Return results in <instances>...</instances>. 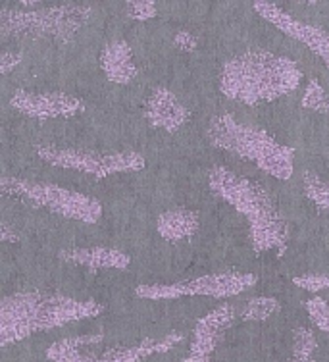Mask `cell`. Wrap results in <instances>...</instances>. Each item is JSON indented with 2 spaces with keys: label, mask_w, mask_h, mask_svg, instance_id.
<instances>
[{
  "label": "cell",
  "mask_w": 329,
  "mask_h": 362,
  "mask_svg": "<svg viewBox=\"0 0 329 362\" xmlns=\"http://www.w3.org/2000/svg\"><path fill=\"white\" fill-rule=\"evenodd\" d=\"M21 62V52H16V50H4L2 56H0V71L2 76H8L10 71L16 70Z\"/></svg>",
  "instance_id": "obj_24"
},
{
  "label": "cell",
  "mask_w": 329,
  "mask_h": 362,
  "mask_svg": "<svg viewBox=\"0 0 329 362\" xmlns=\"http://www.w3.org/2000/svg\"><path fill=\"white\" fill-rule=\"evenodd\" d=\"M316 353V335L309 327H297L293 335V349L287 362H312Z\"/></svg>",
  "instance_id": "obj_19"
},
{
  "label": "cell",
  "mask_w": 329,
  "mask_h": 362,
  "mask_svg": "<svg viewBox=\"0 0 329 362\" xmlns=\"http://www.w3.org/2000/svg\"><path fill=\"white\" fill-rule=\"evenodd\" d=\"M174 45L179 50H185V52H193L198 45V39H196L193 33L189 31H179L177 35L174 37Z\"/></svg>",
  "instance_id": "obj_25"
},
{
  "label": "cell",
  "mask_w": 329,
  "mask_h": 362,
  "mask_svg": "<svg viewBox=\"0 0 329 362\" xmlns=\"http://www.w3.org/2000/svg\"><path fill=\"white\" fill-rule=\"evenodd\" d=\"M10 106L23 116L35 119L73 118L85 112L83 100L68 93H31L23 89L12 93Z\"/></svg>",
  "instance_id": "obj_11"
},
{
  "label": "cell",
  "mask_w": 329,
  "mask_h": 362,
  "mask_svg": "<svg viewBox=\"0 0 329 362\" xmlns=\"http://www.w3.org/2000/svg\"><path fill=\"white\" fill-rule=\"evenodd\" d=\"M302 191L310 202H314L316 206L323 212H329V181L322 180L320 175L312 172L302 174Z\"/></svg>",
  "instance_id": "obj_18"
},
{
  "label": "cell",
  "mask_w": 329,
  "mask_h": 362,
  "mask_svg": "<svg viewBox=\"0 0 329 362\" xmlns=\"http://www.w3.org/2000/svg\"><path fill=\"white\" fill-rule=\"evenodd\" d=\"M208 185L222 201L246 218L254 251L285 249L289 239L287 222L264 185L222 166L212 168Z\"/></svg>",
  "instance_id": "obj_3"
},
{
  "label": "cell",
  "mask_w": 329,
  "mask_h": 362,
  "mask_svg": "<svg viewBox=\"0 0 329 362\" xmlns=\"http://www.w3.org/2000/svg\"><path fill=\"white\" fill-rule=\"evenodd\" d=\"M235 307L222 305L203 318H198L193 329L189 353L183 362H214V353L224 339V334L235 322Z\"/></svg>",
  "instance_id": "obj_12"
},
{
  "label": "cell",
  "mask_w": 329,
  "mask_h": 362,
  "mask_svg": "<svg viewBox=\"0 0 329 362\" xmlns=\"http://www.w3.org/2000/svg\"><path fill=\"white\" fill-rule=\"evenodd\" d=\"M100 68L104 71L106 79L116 85H129L139 76L131 47L126 41L106 42L100 52Z\"/></svg>",
  "instance_id": "obj_15"
},
{
  "label": "cell",
  "mask_w": 329,
  "mask_h": 362,
  "mask_svg": "<svg viewBox=\"0 0 329 362\" xmlns=\"http://www.w3.org/2000/svg\"><path fill=\"white\" fill-rule=\"evenodd\" d=\"M95 335H78L54 341L47 349L50 362H140L148 356L164 355L183 341L179 332H169L160 339L147 337L135 345H114L102 351H92Z\"/></svg>",
  "instance_id": "obj_7"
},
{
  "label": "cell",
  "mask_w": 329,
  "mask_h": 362,
  "mask_svg": "<svg viewBox=\"0 0 329 362\" xmlns=\"http://www.w3.org/2000/svg\"><path fill=\"white\" fill-rule=\"evenodd\" d=\"M201 228V216L195 210L175 209L162 212L156 220V231L162 239L169 243H179L185 239H191Z\"/></svg>",
  "instance_id": "obj_16"
},
{
  "label": "cell",
  "mask_w": 329,
  "mask_h": 362,
  "mask_svg": "<svg viewBox=\"0 0 329 362\" xmlns=\"http://www.w3.org/2000/svg\"><path fill=\"white\" fill-rule=\"evenodd\" d=\"M104 307L91 299H76L62 293L23 291L0 303V345L23 341L29 335L56 329L102 314Z\"/></svg>",
  "instance_id": "obj_1"
},
{
  "label": "cell",
  "mask_w": 329,
  "mask_h": 362,
  "mask_svg": "<svg viewBox=\"0 0 329 362\" xmlns=\"http://www.w3.org/2000/svg\"><path fill=\"white\" fill-rule=\"evenodd\" d=\"M58 257L91 270H126L131 264V257L114 247H73L60 251Z\"/></svg>",
  "instance_id": "obj_14"
},
{
  "label": "cell",
  "mask_w": 329,
  "mask_h": 362,
  "mask_svg": "<svg viewBox=\"0 0 329 362\" xmlns=\"http://www.w3.org/2000/svg\"><path fill=\"white\" fill-rule=\"evenodd\" d=\"M0 189L4 195L20 199L31 206L47 209L52 214L66 218V220L97 223L102 218V204L95 197L85 195L64 185H56V183L4 175L0 180Z\"/></svg>",
  "instance_id": "obj_6"
},
{
  "label": "cell",
  "mask_w": 329,
  "mask_h": 362,
  "mask_svg": "<svg viewBox=\"0 0 329 362\" xmlns=\"http://www.w3.org/2000/svg\"><path fill=\"white\" fill-rule=\"evenodd\" d=\"M306 313L310 320L318 329H322L323 334L329 335V299H323L320 295H314L312 299L306 300Z\"/></svg>",
  "instance_id": "obj_21"
},
{
  "label": "cell",
  "mask_w": 329,
  "mask_h": 362,
  "mask_svg": "<svg viewBox=\"0 0 329 362\" xmlns=\"http://www.w3.org/2000/svg\"><path fill=\"white\" fill-rule=\"evenodd\" d=\"M302 81V71L291 58L270 50L251 49L224 64L220 90L225 98L256 106L293 93Z\"/></svg>",
  "instance_id": "obj_2"
},
{
  "label": "cell",
  "mask_w": 329,
  "mask_h": 362,
  "mask_svg": "<svg viewBox=\"0 0 329 362\" xmlns=\"http://www.w3.org/2000/svg\"><path fill=\"white\" fill-rule=\"evenodd\" d=\"M256 281L258 278L254 274L217 272V274H206V276H198L193 279L174 281V284H143L135 287V295L139 299L148 300H174L183 299V297L227 299L254 287Z\"/></svg>",
  "instance_id": "obj_9"
},
{
  "label": "cell",
  "mask_w": 329,
  "mask_h": 362,
  "mask_svg": "<svg viewBox=\"0 0 329 362\" xmlns=\"http://www.w3.org/2000/svg\"><path fill=\"white\" fill-rule=\"evenodd\" d=\"M145 118L156 129L175 133L189 122L191 112L172 90L166 87H156L145 106Z\"/></svg>",
  "instance_id": "obj_13"
},
{
  "label": "cell",
  "mask_w": 329,
  "mask_h": 362,
  "mask_svg": "<svg viewBox=\"0 0 329 362\" xmlns=\"http://www.w3.org/2000/svg\"><path fill=\"white\" fill-rule=\"evenodd\" d=\"M212 146L237 154L275 180H289L294 172V148L283 145L264 129L241 124L232 114H220L208 124Z\"/></svg>",
  "instance_id": "obj_4"
},
{
  "label": "cell",
  "mask_w": 329,
  "mask_h": 362,
  "mask_svg": "<svg viewBox=\"0 0 329 362\" xmlns=\"http://www.w3.org/2000/svg\"><path fill=\"white\" fill-rule=\"evenodd\" d=\"M280 300L275 297H268V295H260V297H252L245 303V307L241 310V318L246 322H264L275 313H280Z\"/></svg>",
  "instance_id": "obj_17"
},
{
  "label": "cell",
  "mask_w": 329,
  "mask_h": 362,
  "mask_svg": "<svg viewBox=\"0 0 329 362\" xmlns=\"http://www.w3.org/2000/svg\"><path fill=\"white\" fill-rule=\"evenodd\" d=\"M126 14L131 18V20L137 21H147L150 18H155L158 14V8H156L155 2H150V0H129L126 4Z\"/></svg>",
  "instance_id": "obj_22"
},
{
  "label": "cell",
  "mask_w": 329,
  "mask_h": 362,
  "mask_svg": "<svg viewBox=\"0 0 329 362\" xmlns=\"http://www.w3.org/2000/svg\"><path fill=\"white\" fill-rule=\"evenodd\" d=\"M293 284L301 289L310 293H318L322 289H329V274H306V276H297Z\"/></svg>",
  "instance_id": "obj_23"
},
{
  "label": "cell",
  "mask_w": 329,
  "mask_h": 362,
  "mask_svg": "<svg viewBox=\"0 0 329 362\" xmlns=\"http://www.w3.org/2000/svg\"><path fill=\"white\" fill-rule=\"evenodd\" d=\"M302 106L306 110L318 112L323 116H329V95L323 89L318 79H309L304 95H302Z\"/></svg>",
  "instance_id": "obj_20"
},
{
  "label": "cell",
  "mask_w": 329,
  "mask_h": 362,
  "mask_svg": "<svg viewBox=\"0 0 329 362\" xmlns=\"http://www.w3.org/2000/svg\"><path fill=\"white\" fill-rule=\"evenodd\" d=\"M37 156L50 166L73 170L79 174L92 177H110L118 174L140 172L147 166V160L140 153L133 151H87V148H70V146H35Z\"/></svg>",
  "instance_id": "obj_8"
},
{
  "label": "cell",
  "mask_w": 329,
  "mask_h": 362,
  "mask_svg": "<svg viewBox=\"0 0 329 362\" xmlns=\"http://www.w3.org/2000/svg\"><path fill=\"white\" fill-rule=\"evenodd\" d=\"M0 239H2V243H18L20 241V235H18V231L12 230L6 222L0 223Z\"/></svg>",
  "instance_id": "obj_26"
},
{
  "label": "cell",
  "mask_w": 329,
  "mask_h": 362,
  "mask_svg": "<svg viewBox=\"0 0 329 362\" xmlns=\"http://www.w3.org/2000/svg\"><path fill=\"white\" fill-rule=\"evenodd\" d=\"M23 8L0 10V35L2 39H54L68 42L91 20V6L85 4H50L20 0Z\"/></svg>",
  "instance_id": "obj_5"
},
{
  "label": "cell",
  "mask_w": 329,
  "mask_h": 362,
  "mask_svg": "<svg viewBox=\"0 0 329 362\" xmlns=\"http://www.w3.org/2000/svg\"><path fill=\"white\" fill-rule=\"evenodd\" d=\"M252 8L258 12L260 18H264L268 23H272L273 28H277L287 37L302 42L304 47H309L329 68V33L325 29L297 20L291 14H287L283 8L272 4V2H254Z\"/></svg>",
  "instance_id": "obj_10"
}]
</instances>
